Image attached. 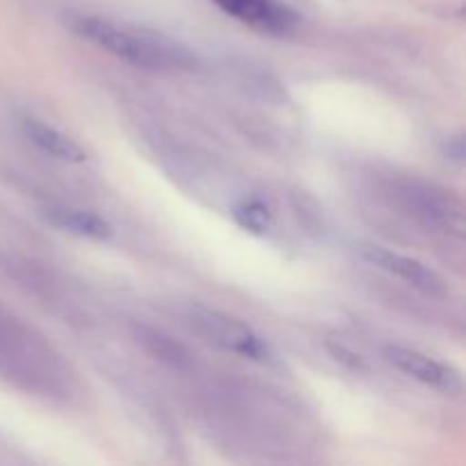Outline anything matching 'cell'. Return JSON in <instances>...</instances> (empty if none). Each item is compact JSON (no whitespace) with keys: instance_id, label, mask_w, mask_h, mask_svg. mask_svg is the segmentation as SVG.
Segmentation results:
<instances>
[{"instance_id":"4","label":"cell","mask_w":466,"mask_h":466,"mask_svg":"<svg viewBox=\"0 0 466 466\" xmlns=\"http://www.w3.org/2000/svg\"><path fill=\"white\" fill-rule=\"evenodd\" d=\"M212 3L264 35L285 36L299 25L296 12L282 0H212Z\"/></svg>"},{"instance_id":"7","label":"cell","mask_w":466,"mask_h":466,"mask_svg":"<svg viewBox=\"0 0 466 466\" xmlns=\"http://www.w3.org/2000/svg\"><path fill=\"white\" fill-rule=\"evenodd\" d=\"M44 217L53 226L73 232L77 237H86V239L103 241L112 237V226L100 214L91 212V209L71 208V205H48L44 209Z\"/></svg>"},{"instance_id":"3","label":"cell","mask_w":466,"mask_h":466,"mask_svg":"<svg viewBox=\"0 0 466 466\" xmlns=\"http://www.w3.org/2000/svg\"><path fill=\"white\" fill-rule=\"evenodd\" d=\"M187 319H189V323L198 335H203L209 344L218 346L228 353L241 355V358L248 360L268 358V346L264 344L262 337L253 328L246 326L244 321L230 317V314L194 305Z\"/></svg>"},{"instance_id":"8","label":"cell","mask_w":466,"mask_h":466,"mask_svg":"<svg viewBox=\"0 0 466 466\" xmlns=\"http://www.w3.org/2000/svg\"><path fill=\"white\" fill-rule=\"evenodd\" d=\"M23 132H25V137L32 144L39 146L44 153L53 155V157L66 159V162H85L86 159V153L77 141L59 132L57 127L39 121V118H25L23 121Z\"/></svg>"},{"instance_id":"11","label":"cell","mask_w":466,"mask_h":466,"mask_svg":"<svg viewBox=\"0 0 466 466\" xmlns=\"http://www.w3.org/2000/svg\"><path fill=\"white\" fill-rule=\"evenodd\" d=\"M330 350H332V355H335L337 360H341V362L346 364V367L355 369V371H362V369H364V362L360 360V355H355L353 350H349L346 346L330 344Z\"/></svg>"},{"instance_id":"10","label":"cell","mask_w":466,"mask_h":466,"mask_svg":"<svg viewBox=\"0 0 466 466\" xmlns=\"http://www.w3.org/2000/svg\"><path fill=\"white\" fill-rule=\"evenodd\" d=\"M139 337H141V341H144V344L148 346V349L153 350L155 355H157V358L171 360L173 364H176L177 360H180V353H182L180 346L173 344V341H168L167 337H162V335H159V332L146 330V328H141Z\"/></svg>"},{"instance_id":"1","label":"cell","mask_w":466,"mask_h":466,"mask_svg":"<svg viewBox=\"0 0 466 466\" xmlns=\"http://www.w3.org/2000/svg\"><path fill=\"white\" fill-rule=\"evenodd\" d=\"M71 27L77 36L135 66L155 71H189L196 66V57L187 46L148 30L118 25L98 16H77L71 21Z\"/></svg>"},{"instance_id":"9","label":"cell","mask_w":466,"mask_h":466,"mask_svg":"<svg viewBox=\"0 0 466 466\" xmlns=\"http://www.w3.org/2000/svg\"><path fill=\"white\" fill-rule=\"evenodd\" d=\"M235 218L239 221L241 228H246L250 232H258V235L267 232L268 226H271V212L259 200H244V203L237 205Z\"/></svg>"},{"instance_id":"5","label":"cell","mask_w":466,"mask_h":466,"mask_svg":"<svg viewBox=\"0 0 466 466\" xmlns=\"http://www.w3.org/2000/svg\"><path fill=\"white\" fill-rule=\"evenodd\" d=\"M385 358L390 360L399 371L414 378V380L423 382V385L449 391V394L462 390V376H460L458 369L449 367V364L440 362V360L431 358V355L405 349V346L399 344H390L385 346Z\"/></svg>"},{"instance_id":"2","label":"cell","mask_w":466,"mask_h":466,"mask_svg":"<svg viewBox=\"0 0 466 466\" xmlns=\"http://www.w3.org/2000/svg\"><path fill=\"white\" fill-rule=\"evenodd\" d=\"M391 196L399 200L400 208L423 221L426 226L444 228L446 232L462 235V205L451 191L419 180L391 182Z\"/></svg>"},{"instance_id":"6","label":"cell","mask_w":466,"mask_h":466,"mask_svg":"<svg viewBox=\"0 0 466 466\" xmlns=\"http://www.w3.org/2000/svg\"><path fill=\"white\" fill-rule=\"evenodd\" d=\"M362 255L367 262L373 264V267L400 278V280L417 287V289L426 291V294H441V291H444V280H441L431 267L419 262V259L394 253V250L385 248V246H364Z\"/></svg>"}]
</instances>
